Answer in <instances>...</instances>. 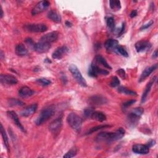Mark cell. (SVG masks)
I'll return each mask as SVG.
<instances>
[{
	"label": "cell",
	"mask_w": 158,
	"mask_h": 158,
	"mask_svg": "<svg viewBox=\"0 0 158 158\" xmlns=\"http://www.w3.org/2000/svg\"><path fill=\"white\" fill-rule=\"evenodd\" d=\"M125 133V131L122 128H119L115 132H101L97 135L96 140L98 142L110 143L121 139Z\"/></svg>",
	"instance_id": "6da1fadb"
},
{
	"label": "cell",
	"mask_w": 158,
	"mask_h": 158,
	"mask_svg": "<svg viewBox=\"0 0 158 158\" xmlns=\"http://www.w3.org/2000/svg\"><path fill=\"white\" fill-rule=\"evenodd\" d=\"M55 107L53 105H51L49 106H48L43 109L38 117L36 118V119L35 121V123L36 125L39 126L46 122H47L49 118H51L55 113Z\"/></svg>",
	"instance_id": "7a4b0ae2"
},
{
	"label": "cell",
	"mask_w": 158,
	"mask_h": 158,
	"mask_svg": "<svg viewBox=\"0 0 158 158\" xmlns=\"http://www.w3.org/2000/svg\"><path fill=\"white\" fill-rule=\"evenodd\" d=\"M143 113L144 109L142 107H136L131 110L127 117V123L128 125L131 127H135Z\"/></svg>",
	"instance_id": "3957f363"
},
{
	"label": "cell",
	"mask_w": 158,
	"mask_h": 158,
	"mask_svg": "<svg viewBox=\"0 0 158 158\" xmlns=\"http://www.w3.org/2000/svg\"><path fill=\"white\" fill-rule=\"evenodd\" d=\"M67 121L72 129L80 132L83 123V119L80 117L75 113H70L67 117Z\"/></svg>",
	"instance_id": "277c9868"
},
{
	"label": "cell",
	"mask_w": 158,
	"mask_h": 158,
	"mask_svg": "<svg viewBox=\"0 0 158 158\" xmlns=\"http://www.w3.org/2000/svg\"><path fill=\"white\" fill-rule=\"evenodd\" d=\"M69 70L72 73V76L74 77L75 80L77 81V83L81 85L83 87H86L87 86V83L85 80V79L83 77L80 71L78 69V67L74 65V64H71L69 67Z\"/></svg>",
	"instance_id": "5b68a950"
},
{
	"label": "cell",
	"mask_w": 158,
	"mask_h": 158,
	"mask_svg": "<svg viewBox=\"0 0 158 158\" xmlns=\"http://www.w3.org/2000/svg\"><path fill=\"white\" fill-rule=\"evenodd\" d=\"M25 31L32 33H42L48 30V27L44 23H28L23 25Z\"/></svg>",
	"instance_id": "8992f818"
},
{
	"label": "cell",
	"mask_w": 158,
	"mask_h": 158,
	"mask_svg": "<svg viewBox=\"0 0 158 158\" xmlns=\"http://www.w3.org/2000/svg\"><path fill=\"white\" fill-rule=\"evenodd\" d=\"M88 75H89L91 77H97L98 75H107L109 73V71L102 69L100 68L97 64L95 63H91L88 71Z\"/></svg>",
	"instance_id": "52a82bcc"
},
{
	"label": "cell",
	"mask_w": 158,
	"mask_h": 158,
	"mask_svg": "<svg viewBox=\"0 0 158 158\" xmlns=\"http://www.w3.org/2000/svg\"><path fill=\"white\" fill-rule=\"evenodd\" d=\"M62 126V116H60L54 120L49 126V130L54 136L58 135L61 130Z\"/></svg>",
	"instance_id": "ba28073f"
},
{
	"label": "cell",
	"mask_w": 158,
	"mask_h": 158,
	"mask_svg": "<svg viewBox=\"0 0 158 158\" xmlns=\"http://www.w3.org/2000/svg\"><path fill=\"white\" fill-rule=\"evenodd\" d=\"M50 5V2L48 1H39L32 9L31 14L33 15H37L46 10Z\"/></svg>",
	"instance_id": "9c48e42d"
},
{
	"label": "cell",
	"mask_w": 158,
	"mask_h": 158,
	"mask_svg": "<svg viewBox=\"0 0 158 158\" xmlns=\"http://www.w3.org/2000/svg\"><path fill=\"white\" fill-rule=\"evenodd\" d=\"M0 81L2 85H16L18 80L15 77L10 74H1Z\"/></svg>",
	"instance_id": "30bf717a"
},
{
	"label": "cell",
	"mask_w": 158,
	"mask_h": 158,
	"mask_svg": "<svg viewBox=\"0 0 158 158\" xmlns=\"http://www.w3.org/2000/svg\"><path fill=\"white\" fill-rule=\"evenodd\" d=\"M88 102L89 105L93 106H101L105 104L107 102V99L104 98L101 95H94L91 96L88 100Z\"/></svg>",
	"instance_id": "8fae6325"
},
{
	"label": "cell",
	"mask_w": 158,
	"mask_h": 158,
	"mask_svg": "<svg viewBox=\"0 0 158 158\" xmlns=\"http://www.w3.org/2000/svg\"><path fill=\"white\" fill-rule=\"evenodd\" d=\"M69 51V49L67 46H62L57 48L52 53V57L54 59H60L65 56Z\"/></svg>",
	"instance_id": "7c38bea8"
},
{
	"label": "cell",
	"mask_w": 158,
	"mask_h": 158,
	"mask_svg": "<svg viewBox=\"0 0 158 158\" xmlns=\"http://www.w3.org/2000/svg\"><path fill=\"white\" fill-rule=\"evenodd\" d=\"M51 44L46 42H43L41 41H40L39 42L35 44L33 49L38 52V53H44L49 51V49L51 48Z\"/></svg>",
	"instance_id": "4fadbf2b"
},
{
	"label": "cell",
	"mask_w": 158,
	"mask_h": 158,
	"mask_svg": "<svg viewBox=\"0 0 158 158\" xmlns=\"http://www.w3.org/2000/svg\"><path fill=\"white\" fill-rule=\"evenodd\" d=\"M7 115H8V117L14 122V123L16 125V126L23 133H26V130L24 128V127L22 125V123H20L19 117L17 115V114H16V112H15L13 110H9L7 112Z\"/></svg>",
	"instance_id": "5bb4252c"
},
{
	"label": "cell",
	"mask_w": 158,
	"mask_h": 158,
	"mask_svg": "<svg viewBox=\"0 0 158 158\" xmlns=\"http://www.w3.org/2000/svg\"><path fill=\"white\" fill-rule=\"evenodd\" d=\"M135 46L138 52H141L149 50L151 47V44L147 40H141L136 42Z\"/></svg>",
	"instance_id": "9a60e30c"
},
{
	"label": "cell",
	"mask_w": 158,
	"mask_h": 158,
	"mask_svg": "<svg viewBox=\"0 0 158 158\" xmlns=\"http://www.w3.org/2000/svg\"><path fill=\"white\" fill-rule=\"evenodd\" d=\"M59 38V33L57 31H52L43 35L40 41L46 42L49 44L55 42Z\"/></svg>",
	"instance_id": "2e32d148"
},
{
	"label": "cell",
	"mask_w": 158,
	"mask_h": 158,
	"mask_svg": "<svg viewBox=\"0 0 158 158\" xmlns=\"http://www.w3.org/2000/svg\"><path fill=\"white\" fill-rule=\"evenodd\" d=\"M104 46L107 51L109 52H117V49L119 46L118 41L114 39H108L104 43Z\"/></svg>",
	"instance_id": "e0dca14e"
},
{
	"label": "cell",
	"mask_w": 158,
	"mask_h": 158,
	"mask_svg": "<svg viewBox=\"0 0 158 158\" xmlns=\"http://www.w3.org/2000/svg\"><path fill=\"white\" fill-rule=\"evenodd\" d=\"M132 151L136 154H147L149 152V148L146 144H137L133 146Z\"/></svg>",
	"instance_id": "ac0fdd59"
},
{
	"label": "cell",
	"mask_w": 158,
	"mask_h": 158,
	"mask_svg": "<svg viewBox=\"0 0 158 158\" xmlns=\"http://www.w3.org/2000/svg\"><path fill=\"white\" fill-rule=\"evenodd\" d=\"M38 107L37 104H32L27 107H25L23 110L20 111V115L23 117H27L33 115L36 110Z\"/></svg>",
	"instance_id": "d6986e66"
},
{
	"label": "cell",
	"mask_w": 158,
	"mask_h": 158,
	"mask_svg": "<svg viewBox=\"0 0 158 158\" xmlns=\"http://www.w3.org/2000/svg\"><path fill=\"white\" fill-rule=\"evenodd\" d=\"M157 68V64H156L151 67H149L146 69H145L144 70V71L142 72L140 77H139V81L141 82L143 81H144L148 76L150 75V74L153 72L155 70H156Z\"/></svg>",
	"instance_id": "ffe728a7"
},
{
	"label": "cell",
	"mask_w": 158,
	"mask_h": 158,
	"mask_svg": "<svg viewBox=\"0 0 158 158\" xmlns=\"http://www.w3.org/2000/svg\"><path fill=\"white\" fill-rule=\"evenodd\" d=\"M156 77H154L152 78H151V80L149 81V82L147 84L146 88H145V89L144 91V92L143 93V94H142V96H141V103H143L145 102L146 98H147V96L148 95V94L149 93L150 91H151V87L154 82V81L156 80Z\"/></svg>",
	"instance_id": "44dd1931"
},
{
	"label": "cell",
	"mask_w": 158,
	"mask_h": 158,
	"mask_svg": "<svg viewBox=\"0 0 158 158\" xmlns=\"http://www.w3.org/2000/svg\"><path fill=\"white\" fill-rule=\"evenodd\" d=\"M33 94H34V91L31 88H30L27 86L21 87L19 91V96L23 98H28L32 96Z\"/></svg>",
	"instance_id": "7402d4cb"
},
{
	"label": "cell",
	"mask_w": 158,
	"mask_h": 158,
	"mask_svg": "<svg viewBox=\"0 0 158 158\" xmlns=\"http://www.w3.org/2000/svg\"><path fill=\"white\" fill-rule=\"evenodd\" d=\"M48 17L56 23H59L61 22V17L55 10H51L48 14Z\"/></svg>",
	"instance_id": "603a6c76"
},
{
	"label": "cell",
	"mask_w": 158,
	"mask_h": 158,
	"mask_svg": "<svg viewBox=\"0 0 158 158\" xmlns=\"http://www.w3.org/2000/svg\"><path fill=\"white\" fill-rule=\"evenodd\" d=\"M15 53L19 56H25L28 54V51L24 44L20 43L15 47Z\"/></svg>",
	"instance_id": "cb8c5ba5"
},
{
	"label": "cell",
	"mask_w": 158,
	"mask_h": 158,
	"mask_svg": "<svg viewBox=\"0 0 158 158\" xmlns=\"http://www.w3.org/2000/svg\"><path fill=\"white\" fill-rule=\"evenodd\" d=\"M1 136L2 138V140H3L5 148H6L7 152H10V146H9L8 137H7V135L5 131V129L3 127L2 124H1Z\"/></svg>",
	"instance_id": "d4e9b609"
},
{
	"label": "cell",
	"mask_w": 158,
	"mask_h": 158,
	"mask_svg": "<svg viewBox=\"0 0 158 158\" xmlns=\"http://www.w3.org/2000/svg\"><path fill=\"white\" fill-rule=\"evenodd\" d=\"M91 118L93 120L99 121V122H103L106 120V115L100 111H94L92 114Z\"/></svg>",
	"instance_id": "484cf974"
},
{
	"label": "cell",
	"mask_w": 158,
	"mask_h": 158,
	"mask_svg": "<svg viewBox=\"0 0 158 158\" xmlns=\"http://www.w3.org/2000/svg\"><path fill=\"white\" fill-rule=\"evenodd\" d=\"M94 60L95 61L101 64V65H102L103 67H104L106 69H112V67L110 66V65L107 62L106 60L101 55H96L94 57Z\"/></svg>",
	"instance_id": "4316f807"
},
{
	"label": "cell",
	"mask_w": 158,
	"mask_h": 158,
	"mask_svg": "<svg viewBox=\"0 0 158 158\" xmlns=\"http://www.w3.org/2000/svg\"><path fill=\"white\" fill-rule=\"evenodd\" d=\"M118 91L120 93L124 94L126 95H130V96H136V93L133 90L129 89L128 88L125 87V86H120L118 88Z\"/></svg>",
	"instance_id": "83f0119b"
},
{
	"label": "cell",
	"mask_w": 158,
	"mask_h": 158,
	"mask_svg": "<svg viewBox=\"0 0 158 158\" xmlns=\"http://www.w3.org/2000/svg\"><path fill=\"white\" fill-rule=\"evenodd\" d=\"M7 104L9 106H22L25 103L20 99L15 98H10L7 101Z\"/></svg>",
	"instance_id": "f1b7e54d"
},
{
	"label": "cell",
	"mask_w": 158,
	"mask_h": 158,
	"mask_svg": "<svg viewBox=\"0 0 158 158\" xmlns=\"http://www.w3.org/2000/svg\"><path fill=\"white\" fill-rule=\"evenodd\" d=\"M109 127H110V125H106V124H104V125H97V126H95L94 127H92L86 133L85 135H90L91 133H93L94 132H96L99 130H101V129H103V128H109Z\"/></svg>",
	"instance_id": "f546056e"
},
{
	"label": "cell",
	"mask_w": 158,
	"mask_h": 158,
	"mask_svg": "<svg viewBox=\"0 0 158 158\" xmlns=\"http://www.w3.org/2000/svg\"><path fill=\"white\" fill-rule=\"evenodd\" d=\"M109 6L110 9L112 10H119L121 8V4L120 1H109Z\"/></svg>",
	"instance_id": "4dcf8cb0"
},
{
	"label": "cell",
	"mask_w": 158,
	"mask_h": 158,
	"mask_svg": "<svg viewBox=\"0 0 158 158\" xmlns=\"http://www.w3.org/2000/svg\"><path fill=\"white\" fill-rule=\"evenodd\" d=\"M77 148L74 147L72 148L71 149H70L65 155H64V157L65 158H70V157H73L74 156H75L77 154Z\"/></svg>",
	"instance_id": "1f68e13d"
},
{
	"label": "cell",
	"mask_w": 158,
	"mask_h": 158,
	"mask_svg": "<svg viewBox=\"0 0 158 158\" xmlns=\"http://www.w3.org/2000/svg\"><path fill=\"white\" fill-rule=\"evenodd\" d=\"M36 83L40 85H41L43 86H48L51 84V80L47 79V78H38L36 80Z\"/></svg>",
	"instance_id": "d6a6232c"
},
{
	"label": "cell",
	"mask_w": 158,
	"mask_h": 158,
	"mask_svg": "<svg viewBox=\"0 0 158 158\" xmlns=\"http://www.w3.org/2000/svg\"><path fill=\"white\" fill-rule=\"evenodd\" d=\"M106 23L110 30H114L115 28V20L112 17H109L107 19Z\"/></svg>",
	"instance_id": "836d02e7"
},
{
	"label": "cell",
	"mask_w": 158,
	"mask_h": 158,
	"mask_svg": "<svg viewBox=\"0 0 158 158\" xmlns=\"http://www.w3.org/2000/svg\"><path fill=\"white\" fill-rule=\"evenodd\" d=\"M94 111V109L93 107H87L83 110V115L86 118H91V116Z\"/></svg>",
	"instance_id": "e575fe53"
},
{
	"label": "cell",
	"mask_w": 158,
	"mask_h": 158,
	"mask_svg": "<svg viewBox=\"0 0 158 158\" xmlns=\"http://www.w3.org/2000/svg\"><path fill=\"white\" fill-rule=\"evenodd\" d=\"M120 85V80L118 78V77L114 76L112 78L110 83H109V85L112 87V88H114V87H116V86H118V85Z\"/></svg>",
	"instance_id": "d590c367"
},
{
	"label": "cell",
	"mask_w": 158,
	"mask_h": 158,
	"mask_svg": "<svg viewBox=\"0 0 158 158\" xmlns=\"http://www.w3.org/2000/svg\"><path fill=\"white\" fill-rule=\"evenodd\" d=\"M136 102V100L135 99H131V100H129V101H127L125 102H123L122 105V109L125 110H126L128 107H130L131 106H132L135 102Z\"/></svg>",
	"instance_id": "8d00e7d4"
},
{
	"label": "cell",
	"mask_w": 158,
	"mask_h": 158,
	"mask_svg": "<svg viewBox=\"0 0 158 158\" xmlns=\"http://www.w3.org/2000/svg\"><path fill=\"white\" fill-rule=\"evenodd\" d=\"M117 52L119 53L120 54H121L122 56H123V57H127L128 56V54L127 52V51L125 49V48L122 46H118L117 49Z\"/></svg>",
	"instance_id": "74e56055"
},
{
	"label": "cell",
	"mask_w": 158,
	"mask_h": 158,
	"mask_svg": "<svg viewBox=\"0 0 158 158\" xmlns=\"http://www.w3.org/2000/svg\"><path fill=\"white\" fill-rule=\"evenodd\" d=\"M116 72L120 76V78H122V79H125V78H126V73H125V71L123 69H118L116 71Z\"/></svg>",
	"instance_id": "f35d334b"
},
{
	"label": "cell",
	"mask_w": 158,
	"mask_h": 158,
	"mask_svg": "<svg viewBox=\"0 0 158 158\" xmlns=\"http://www.w3.org/2000/svg\"><path fill=\"white\" fill-rule=\"evenodd\" d=\"M153 23H154V22H153V20H150L148 23H146V24L142 25V26L141 27V28H140V30H143L147 29V28H148L149 27H150Z\"/></svg>",
	"instance_id": "ab89813d"
},
{
	"label": "cell",
	"mask_w": 158,
	"mask_h": 158,
	"mask_svg": "<svg viewBox=\"0 0 158 158\" xmlns=\"http://www.w3.org/2000/svg\"><path fill=\"white\" fill-rule=\"evenodd\" d=\"M25 42L28 46H30L31 47H32L33 49V47H34V45H35V43H34V42H33V40H32L31 38H26V39L25 40Z\"/></svg>",
	"instance_id": "60d3db41"
},
{
	"label": "cell",
	"mask_w": 158,
	"mask_h": 158,
	"mask_svg": "<svg viewBox=\"0 0 158 158\" xmlns=\"http://www.w3.org/2000/svg\"><path fill=\"white\" fill-rule=\"evenodd\" d=\"M125 22H123V23H122V26H121L120 30L119 32L118 33V36H121V35L123 33L124 30H125Z\"/></svg>",
	"instance_id": "b9f144b4"
},
{
	"label": "cell",
	"mask_w": 158,
	"mask_h": 158,
	"mask_svg": "<svg viewBox=\"0 0 158 158\" xmlns=\"http://www.w3.org/2000/svg\"><path fill=\"white\" fill-rule=\"evenodd\" d=\"M155 144H156V141H155V140H154V139H151V140H150L149 141H148V142L147 143L146 145H147L149 148H151V147H152V146H154Z\"/></svg>",
	"instance_id": "7bdbcfd3"
},
{
	"label": "cell",
	"mask_w": 158,
	"mask_h": 158,
	"mask_svg": "<svg viewBox=\"0 0 158 158\" xmlns=\"http://www.w3.org/2000/svg\"><path fill=\"white\" fill-rule=\"evenodd\" d=\"M136 15H137V11H136V10H133L131 12L130 14V16L131 18H133V17H136Z\"/></svg>",
	"instance_id": "ee69618b"
},
{
	"label": "cell",
	"mask_w": 158,
	"mask_h": 158,
	"mask_svg": "<svg viewBox=\"0 0 158 158\" xmlns=\"http://www.w3.org/2000/svg\"><path fill=\"white\" fill-rule=\"evenodd\" d=\"M158 56V51H157V49H156L154 51V52L152 53V57L153 59H156Z\"/></svg>",
	"instance_id": "f6af8a7d"
},
{
	"label": "cell",
	"mask_w": 158,
	"mask_h": 158,
	"mask_svg": "<svg viewBox=\"0 0 158 158\" xmlns=\"http://www.w3.org/2000/svg\"><path fill=\"white\" fill-rule=\"evenodd\" d=\"M60 78H61V80H62V81H63V83L65 84L66 82H67V78H66V77H65V73H64V75H62Z\"/></svg>",
	"instance_id": "bcb514c9"
},
{
	"label": "cell",
	"mask_w": 158,
	"mask_h": 158,
	"mask_svg": "<svg viewBox=\"0 0 158 158\" xmlns=\"http://www.w3.org/2000/svg\"><path fill=\"white\" fill-rule=\"evenodd\" d=\"M65 25L68 27H71L72 26V23L71 22H70L69 21H66L65 22Z\"/></svg>",
	"instance_id": "7dc6e473"
},
{
	"label": "cell",
	"mask_w": 158,
	"mask_h": 158,
	"mask_svg": "<svg viewBox=\"0 0 158 158\" xmlns=\"http://www.w3.org/2000/svg\"><path fill=\"white\" fill-rule=\"evenodd\" d=\"M1 18H2L3 15H4V12H3V10H2V7L1 6Z\"/></svg>",
	"instance_id": "c3c4849f"
},
{
	"label": "cell",
	"mask_w": 158,
	"mask_h": 158,
	"mask_svg": "<svg viewBox=\"0 0 158 158\" xmlns=\"http://www.w3.org/2000/svg\"><path fill=\"white\" fill-rule=\"evenodd\" d=\"M44 62H48V63H51V60H49V59H48V58H46V59L44 60Z\"/></svg>",
	"instance_id": "681fc988"
}]
</instances>
